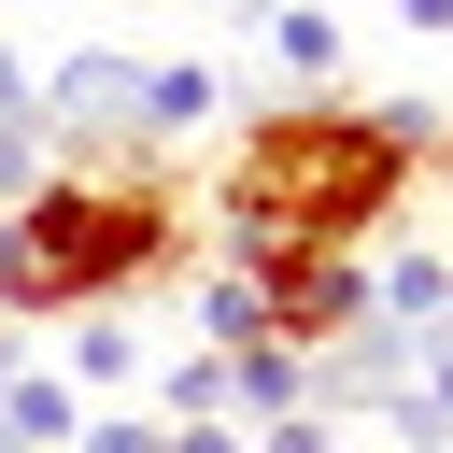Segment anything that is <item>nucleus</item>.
Returning a JSON list of instances; mask_svg holds the SVG:
<instances>
[{
    "instance_id": "nucleus-1",
    "label": "nucleus",
    "mask_w": 453,
    "mask_h": 453,
    "mask_svg": "<svg viewBox=\"0 0 453 453\" xmlns=\"http://www.w3.org/2000/svg\"><path fill=\"white\" fill-rule=\"evenodd\" d=\"M439 170V99H283L226 142L212 170V226H226V269L283 255V241H340L368 255L411 184Z\"/></svg>"
},
{
    "instance_id": "nucleus-2",
    "label": "nucleus",
    "mask_w": 453,
    "mask_h": 453,
    "mask_svg": "<svg viewBox=\"0 0 453 453\" xmlns=\"http://www.w3.org/2000/svg\"><path fill=\"white\" fill-rule=\"evenodd\" d=\"M14 226H28V255H42V297H57V326L71 311H127L170 255H184V184L170 170H42L28 198H14Z\"/></svg>"
},
{
    "instance_id": "nucleus-3",
    "label": "nucleus",
    "mask_w": 453,
    "mask_h": 453,
    "mask_svg": "<svg viewBox=\"0 0 453 453\" xmlns=\"http://www.w3.org/2000/svg\"><path fill=\"white\" fill-rule=\"evenodd\" d=\"M241 283L269 297V340H297V354H326V340L368 326V255H340V241H283V255H255Z\"/></svg>"
},
{
    "instance_id": "nucleus-4",
    "label": "nucleus",
    "mask_w": 453,
    "mask_h": 453,
    "mask_svg": "<svg viewBox=\"0 0 453 453\" xmlns=\"http://www.w3.org/2000/svg\"><path fill=\"white\" fill-rule=\"evenodd\" d=\"M142 127V57L127 42H71L42 71V142H127Z\"/></svg>"
},
{
    "instance_id": "nucleus-5",
    "label": "nucleus",
    "mask_w": 453,
    "mask_h": 453,
    "mask_svg": "<svg viewBox=\"0 0 453 453\" xmlns=\"http://www.w3.org/2000/svg\"><path fill=\"white\" fill-rule=\"evenodd\" d=\"M368 311L382 326H453V241H382L368 255Z\"/></svg>"
},
{
    "instance_id": "nucleus-6",
    "label": "nucleus",
    "mask_w": 453,
    "mask_h": 453,
    "mask_svg": "<svg viewBox=\"0 0 453 453\" xmlns=\"http://www.w3.org/2000/svg\"><path fill=\"white\" fill-rule=\"evenodd\" d=\"M212 368H226V425L311 411V354H297V340H241V354H212Z\"/></svg>"
},
{
    "instance_id": "nucleus-7",
    "label": "nucleus",
    "mask_w": 453,
    "mask_h": 453,
    "mask_svg": "<svg viewBox=\"0 0 453 453\" xmlns=\"http://www.w3.org/2000/svg\"><path fill=\"white\" fill-rule=\"evenodd\" d=\"M226 113V71H198V57H142V127L127 142H198Z\"/></svg>"
},
{
    "instance_id": "nucleus-8",
    "label": "nucleus",
    "mask_w": 453,
    "mask_h": 453,
    "mask_svg": "<svg viewBox=\"0 0 453 453\" xmlns=\"http://www.w3.org/2000/svg\"><path fill=\"white\" fill-rule=\"evenodd\" d=\"M85 411H113L127 382H142V340H127V311H71V368H57Z\"/></svg>"
},
{
    "instance_id": "nucleus-9",
    "label": "nucleus",
    "mask_w": 453,
    "mask_h": 453,
    "mask_svg": "<svg viewBox=\"0 0 453 453\" xmlns=\"http://www.w3.org/2000/svg\"><path fill=\"white\" fill-rule=\"evenodd\" d=\"M71 425H85V396L57 368H14L0 382V453H71Z\"/></svg>"
},
{
    "instance_id": "nucleus-10",
    "label": "nucleus",
    "mask_w": 453,
    "mask_h": 453,
    "mask_svg": "<svg viewBox=\"0 0 453 453\" xmlns=\"http://www.w3.org/2000/svg\"><path fill=\"white\" fill-rule=\"evenodd\" d=\"M269 57H283L297 99H326V85H340V14H326V0H283V14H269Z\"/></svg>"
},
{
    "instance_id": "nucleus-11",
    "label": "nucleus",
    "mask_w": 453,
    "mask_h": 453,
    "mask_svg": "<svg viewBox=\"0 0 453 453\" xmlns=\"http://www.w3.org/2000/svg\"><path fill=\"white\" fill-rule=\"evenodd\" d=\"M241 340H269V297H255L241 269H212V283H198V354H241Z\"/></svg>"
},
{
    "instance_id": "nucleus-12",
    "label": "nucleus",
    "mask_w": 453,
    "mask_h": 453,
    "mask_svg": "<svg viewBox=\"0 0 453 453\" xmlns=\"http://www.w3.org/2000/svg\"><path fill=\"white\" fill-rule=\"evenodd\" d=\"M156 453H255V425H226V411H184V425H156Z\"/></svg>"
},
{
    "instance_id": "nucleus-13",
    "label": "nucleus",
    "mask_w": 453,
    "mask_h": 453,
    "mask_svg": "<svg viewBox=\"0 0 453 453\" xmlns=\"http://www.w3.org/2000/svg\"><path fill=\"white\" fill-rule=\"evenodd\" d=\"M255 453H340V411H283V425H255Z\"/></svg>"
},
{
    "instance_id": "nucleus-14",
    "label": "nucleus",
    "mask_w": 453,
    "mask_h": 453,
    "mask_svg": "<svg viewBox=\"0 0 453 453\" xmlns=\"http://www.w3.org/2000/svg\"><path fill=\"white\" fill-rule=\"evenodd\" d=\"M28 184H42V127H14V113H0V212H14Z\"/></svg>"
},
{
    "instance_id": "nucleus-15",
    "label": "nucleus",
    "mask_w": 453,
    "mask_h": 453,
    "mask_svg": "<svg viewBox=\"0 0 453 453\" xmlns=\"http://www.w3.org/2000/svg\"><path fill=\"white\" fill-rule=\"evenodd\" d=\"M0 113H14V127H42V71H28L14 42H0Z\"/></svg>"
},
{
    "instance_id": "nucleus-16",
    "label": "nucleus",
    "mask_w": 453,
    "mask_h": 453,
    "mask_svg": "<svg viewBox=\"0 0 453 453\" xmlns=\"http://www.w3.org/2000/svg\"><path fill=\"white\" fill-rule=\"evenodd\" d=\"M396 28H425V42H439V28H453V0H396Z\"/></svg>"
},
{
    "instance_id": "nucleus-17",
    "label": "nucleus",
    "mask_w": 453,
    "mask_h": 453,
    "mask_svg": "<svg viewBox=\"0 0 453 453\" xmlns=\"http://www.w3.org/2000/svg\"><path fill=\"white\" fill-rule=\"evenodd\" d=\"M226 14H241V28H269V14H283V0H226Z\"/></svg>"
}]
</instances>
